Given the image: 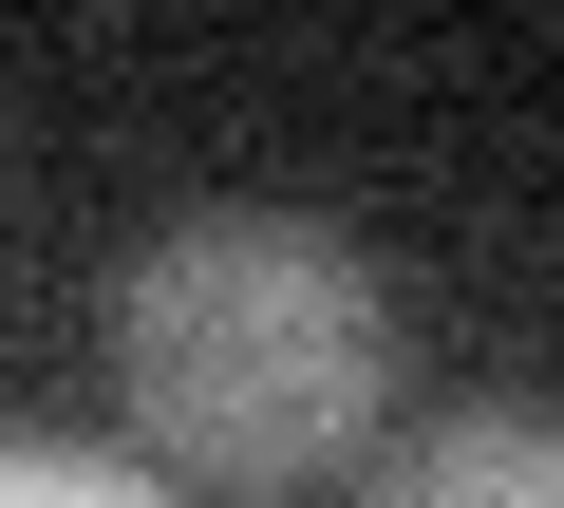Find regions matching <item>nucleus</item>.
<instances>
[{
	"label": "nucleus",
	"mask_w": 564,
	"mask_h": 508,
	"mask_svg": "<svg viewBox=\"0 0 564 508\" xmlns=\"http://www.w3.org/2000/svg\"><path fill=\"white\" fill-rule=\"evenodd\" d=\"M358 508H564V414H433Z\"/></svg>",
	"instance_id": "f03ea898"
},
{
	"label": "nucleus",
	"mask_w": 564,
	"mask_h": 508,
	"mask_svg": "<svg viewBox=\"0 0 564 508\" xmlns=\"http://www.w3.org/2000/svg\"><path fill=\"white\" fill-rule=\"evenodd\" d=\"M113 396L207 489H302L395 414V302L302 207H188L113 283Z\"/></svg>",
	"instance_id": "f257e3e1"
},
{
	"label": "nucleus",
	"mask_w": 564,
	"mask_h": 508,
	"mask_svg": "<svg viewBox=\"0 0 564 508\" xmlns=\"http://www.w3.org/2000/svg\"><path fill=\"white\" fill-rule=\"evenodd\" d=\"M0 508H170L132 452H76V433H0Z\"/></svg>",
	"instance_id": "7ed1b4c3"
}]
</instances>
